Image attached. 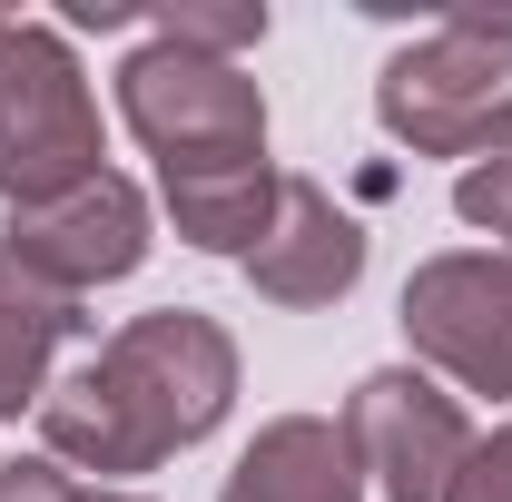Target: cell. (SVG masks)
I'll list each match as a JSON object with an SVG mask.
<instances>
[{"instance_id": "6da1fadb", "label": "cell", "mask_w": 512, "mask_h": 502, "mask_svg": "<svg viewBox=\"0 0 512 502\" xmlns=\"http://www.w3.org/2000/svg\"><path fill=\"white\" fill-rule=\"evenodd\" d=\"M227 404H237V335L197 306H148L89 365L50 375L40 453L128 493V473H158L168 453L207 443L227 424Z\"/></svg>"}, {"instance_id": "7a4b0ae2", "label": "cell", "mask_w": 512, "mask_h": 502, "mask_svg": "<svg viewBox=\"0 0 512 502\" xmlns=\"http://www.w3.org/2000/svg\"><path fill=\"white\" fill-rule=\"evenodd\" d=\"M99 168H109V128H99V89L79 50L50 20L0 10V207L69 197Z\"/></svg>"}, {"instance_id": "3957f363", "label": "cell", "mask_w": 512, "mask_h": 502, "mask_svg": "<svg viewBox=\"0 0 512 502\" xmlns=\"http://www.w3.org/2000/svg\"><path fill=\"white\" fill-rule=\"evenodd\" d=\"M375 119L414 158H483L512 138V30L493 20H444L424 40H404L375 79Z\"/></svg>"}, {"instance_id": "277c9868", "label": "cell", "mask_w": 512, "mask_h": 502, "mask_svg": "<svg viewBox=\"0 0 512 502\" xmlns=\"http://www.w3.org/2000/svg\"><path fill=\"white\" fill-rule=\"evenodd\" d=\"M119 119L158 158V178L207 168V158H266V89L237 60H197L158 30L119 60Z\"/></svg>"}, {"instance_id": "5b68a950", "label": "cell", "mask_w": 512, "mask_h": 502, "mask_svg": "<svg viewBox=\"0 0 512 502\" xmlns=\"http://www.w3.org/2000/svg\"><path fill=\"white\" fill-rule=\"evenodd\" d=\"M404 345L424 375L512 404V247H444L404 276Z\"/></svg>"}, {"instance_id": "8992f818", "label": "cell", "mask_w": 512, "mask_h": 502, "mask_svg": "<svg viewBox=\"0 0 512 502\" xmlns=\"http://www.w3.org/2000/svg\"><path fill=\"white\" fill-rule=\"evenodd\" d=\"M345 443H355V473L375 483L384 502H444L463 453H473V424L444 394V375L424 365H375V375L345 394Z\"/></svg>"}, {"instance_id": "52a82bcc", "label": "cell", "mask_w": 512, "mask_h": 502, "mask_svg": "<svg viewBox=\"0 0 512 502\" xmlns=\"http://www.w3.org/2000/svg\"><path fill=\"white\" fill-rule=\"evenodd\" d=\"M0 247L20 256L30 276H50L60 296H89V286H119V276H138V266H148V197H138V178L99 168V178H79L69 197H40V207H10Z\"/></svg>"}, {"instance_id": "ba28073f", "label": "cell", "mask_w": 512, "mask_h": 502, "mask_svg": "<svg viewBox=\"0 0 512 502\" xmlns=\"http://www.w3.org/2000/svg\"><path fill=\"white\" fill-rule=\"evenodd\" d=\"M247 286L266 306H335V296H355V276H365V227L316 188V178H276V217H266V237L247 256Z\"/></svg>"}, {"instance_id": "9c48e42d", "label": "cell", "mask_w": 512, "mask_h": 502, "mask_svg": "<svg viewBox=\"0 0 512 502\" xmlns=\"http://www.w3.org/2000/svg\"><path fill=\"white\" fill-rule=\"evenodd\" d=\"M217 502H365V473H355V443L335 414H276V424H256Z\"/></svg>"}, {"instance_id": "30bf717a", "label": "cell", "mask_w": 512, "mask_h": 502, "mask_svg": "<svg viewBox=\"0 0 512 502\" xmlns=\"http://www.w3.org/2000/svg\"><path fill=\"white\" fill-rule=\"evenodd\" d=\"M69 335H79V296H60L50 276H30L20 256L0 247V424L40 414L50 365H60Z\"/></svg>"}, {"instance_id": "8fae6325", "label": "cell", "mask_w": 512, "mask_h": 502, "mask_svg": "<svg viewBox=\"0 0 512 502\" xmlns=\"http://www.w3.org/2000/svg\"><path fill=\"white\" fill-rule=\"evenodd\" d=\"M158 40H178L197 60H237L266 40V0H178V10H158Z\"/></svg>"}, {"instance_id": "7c38bea8", "label": "cell", "mask_w": 512, "mask_h": 502, "mask_svg": "<svg viewBox=\"0 0 512 502\" xmlns=\"http://www.w3.org/2000/svg\"><path fill=\"white\" fill-rule=\"evenodd\" d=\"M453 217L512 247V138H503V148H483V158L453 178Z\"/></svg>"}, {"instance_id": "4fadbf2b", "label": "cell", "mask_w": 512, "mask_h": 502, "mask_svg": "<svg viewBox=\"0 0 512 502\" xmlns=\"http://www.w3.org/2000/svg\"><path fill=\"white\" fill-rule=\"evenodd\" d=\"M444 502H512V424L473 434V453H463V473H453Z\"/></svg>"}, {"instance_id": "5bb4252c", "label": "cell", "mask_w": 512, "mask_h": 502, "mask_svg": "<svg viewBox=\"0 0 512 502\" xmlns=\"http://www.w3.org/2000/svg\"><path fill=\"white\" fill-rule=\"evenodd\" d=\"M0 502H79V473L50 453H0Z\"/></svg>"}, {"instance_id": "9a60e30c", "label": "cell", "mask_w": 512, "mask_h": 502, "mask_svg": "<svg viewBox=\"0 0 512 502\" xmlns=\"http://www.w3.org/2000/svg\"><path fill=\"white\" fill-rule=\"evenodd\" d=\"M79 502H148V493H109V483H79Z\"/></svg>"}]
</instances>
